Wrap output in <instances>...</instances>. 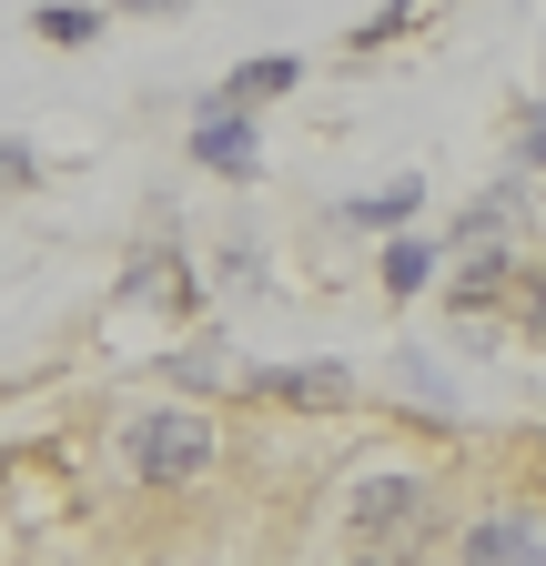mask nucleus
<instances>
[{"label":"nucleus","mask_w":546,"mask_h":566,"mask_svg":"<svg viewBox=\"0 0 546 566\" xmlns=\"http://www.w3.org/2000/svg\"><path fill=\"white\" fill-rule=\"evenodd\" d=\"M345 526H355V546H375V556H416L426 536H435V485L426 475H365L355 495H345Z\"/></svg>","instance_id":"nucleus-1"},{"label":"nucleus","mask_w":546,"mask_h":566,"mask_svg":"<svg viewBox=\"0 0 546 566\" xmlns=\"http://www.w3.org/2000/svg\"><path fill=\"white\" fill-rule=\"evenodd\" d=\"M132 465H143V475H162V485H182V475H202V465H213V424H202V415H182V405H162V415H143V424H132Z\"/></svg>","instance_id":"nucleus-2"},{"label":"nucleus","mask_w":546,"mask_h":566,"mask_svg":"<svg viewBox=\"0 0 546 566\" xmlns=\"http://www.w3.org/2000/svg\"><path fill=\"white\" fill-rule=\"evenodd\" d=\"M455 566H546V516H475L455 536Z\"/></svg>","instance_id":"nucleus-3"},{"label":"nucleus","mask_w":546,"mask_h":566,"mask_svg":"<svg viewBox=\"0 0 546 566\" xmlns=\"http://www.w3.org/2000/svg\"><path fill=\"white\" fill-rule=\"evenodd\" d=\"M192 163L223 172V182H253V172H263V142H253V122H233V112H202V122H192Z\"/></svg>","instance_id":"nucleus-4"},{"label":"nucleus","mask_w":546,"mask_h":566,"mask_svg":"<svg viewBox=\"0 0 546 566\" xmlns=\"http://www.w3.org/2000/svg\"><path fill=\"white\" fill-rule=\"evenodd\" d=\"M253 395H273V405H345L355 385H345V365H284V375H253Z\"/></svg>","instance_id":"nucleus-5"},{"label":"nucleus","mask_w":546,"mask_h":566,"mask_svg":"<svg viewBox=\"0 0 546 566\" xmlns=\"http://www.w3.org/2000/svg\"><path fill=\"white\" fill-rule=\"evenodd\" d=\"M294 82H304V61H284V51H273V61H243L233 82H223V102H213V112H243V102H284Z\"/></svg>","instance_id":"nucleus-6"},{"label":"nucleus","mask_w":546,"mask_h":566,"mask_svg":"<svg viewBox=\"0 0 546 566\" xmlns=\"http://www.w3.org/2000/svg\"><path fill=\"white\" fill-rule=\"evenodd\" d=\"M31 31H41L51 51H82V41L102 31V11H82V0H41V11H31Z\"/></svg>","instance_id":"nucleus-7"},{"label":"nucleus","mask_w":546,"mask_h":566,"mask_svg":"<svg viewBox=\"0 0 546 566\" xmlns=\"http://www.w3.org/2000/svg\"><path fill=\"white\" fill-rule=\"evenodd\" d=\"M416 202H426V182L405 172V182H385V192H365V202H345V223H416Z\"/></svg>","instance_id":"nucleus-8"},{"label":"nucleus","mask_w":546,"mask_h":566,"mask_svg":"<svg viewBox=\"0 0 546 566\" xmlns=\"http://www.w3.org/2000/svg\"><path fill=\"white\" fill-rule=\"evenodd\" d=\"M426 273H435V253H426V243H395V253H385V294L405 304V294L426 283Z\"/></svg>","instance_id":"nucleus-9"},{"label":"nucleus","mask_w":546,"mask_h":566,"mask_svg":"<svg viewBox=\"0 0 546 566\" xmlns=\"http://www.w3.org/2000/svg\"><path fill=\"white\" fill-rule=\"evenodd\" d=\"M416 11H426V0H385V11L355 31V51H385V41H405V31H416Z\"/></svg>","instance_id":"nucleus-10"},{"label":"nucleus","mask_w":546,"mask_h":566,"mask_svg":"<svg viewBox=\"0 0 546 566\" xmlns=\"http://www.w3.org/2000/svg\"><path fill=\"white\" fill-rule=\"evenodd\" d=\"M31 182H41V163L21 153V142H0V192H31Z\"/></svg>","instance_id":"nucleus-11"},{"label":"nucleus","mask_w":546,"mask_h":566,"mask_svg":"<svg viewBox=\"0 0 546 566\" xmlns=\"http://www.w3.org/2000/svg\"><path fill=\"white\" fill-rule=\"evenodd\" d=\"M516 283H526V324L546 334V263H536V273H516Z\"/></svg>","instance_id":"nucleus-12"},{"label":"nucleus","mask_w":546,"mask_h":566,"mask_svg":"<svg viewBox=\"0 0 546 566\" xmlns=\"http://www.w3.org/2000/svg\"><path fill=\"white\" fill-rule=\"evenodd\" d=\"M516 153H526V163H546V112L526 122V142H516Z\"/></svg>","instance_id":"nucleus-13"},{"label":"nucleus","mask_w":546,"mask_h":566,"mask_svg":"<svg viewBox=\"0 0 546 566\" xmlns=\"http://www.w3.org/2000/svg\"><path fill=\"white\" fill-rule=\"evenodd\" d=\"M122 11H132V21H153V11H192V0H122Z\"/></svg>","instance_id":"nucleus-14"}]
</instances>
